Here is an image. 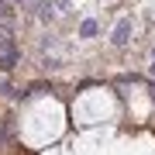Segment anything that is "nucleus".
Masks as SVG:
<instances>
[{
	"mask_svg": "<svg viewBox=\"0 0 155 155\" xmlns=\"http://www.w3.org/2000/svg\"><path fill=\"white\" fill-rule=\"evenodd\" d=\"M114 41H127V21L117 24V31H114Z\"/></svg>",
	"mask_w": 155,
	"mask_h": 155,
	"instance_id": "f257e3e1",
	"label": "nucleus"
},
{
	"mask_svg": "<svg viewBox=\"0 0 155 155\" xmlns=\"http://www.w3.org/2000/svg\"><path fill=\"white\" fill-rule=\"evenodd\" d=\"M79 31H83L86 38H90V35H97V21H83V28H79Z\"/></svg>",
	"mask_w": 155,
	"mask_h": 155,
	"instance_id": "f03ea898",
	"label": "nucleus"
}]
</instances>
